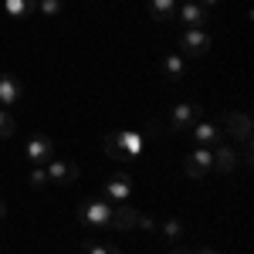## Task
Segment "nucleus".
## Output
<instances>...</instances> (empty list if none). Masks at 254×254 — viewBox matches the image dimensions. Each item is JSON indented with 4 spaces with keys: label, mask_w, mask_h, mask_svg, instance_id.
Returning <instances> with one entry per match:
<instances>
[{
    "label": "nucleus",
    "mask_w": 254,
    "mask_h": 254,
    "mask_svg": "<svg viewBox=\"0 0 254 254\" xmlns=\"http://www.w3.org/2000/svg\"><path fill=\"white\" fill-rule=\"evenodd\" d=\"M224 126H227V132L237 136L241 142H251V116H244V112H227V116H224Z\"/></svg>",
    "instance_id": "10"
},
{
    "label": "nucleus",
    "mask_w": 254,
    "mask_h": 254,
    "mask_svg": "<svg viewBox=\"0 0 254 254\" xmlns=\"http://www.w3.org/2000/svg\"><path fill=\"white\" fill-rule=\"evenodd\" d=\"M163 71L170 81H180L183 78V55H166L163 58Z\"/></svg>",
    "instance_id": "17"
},
{
    "label": "nucleus",
    "mask_w": 254,
    "mask_h": 254,
    "mask_svg": "<svg viewBox=\"0 0 254 254\" xmlns=\"http://www.w3.org/2000/svg\"><path fill=\"white\" fill-rule=\"evenodd\" d=\"M17 132V119H14V112L10 109H0V139H10Z\"/></svg>",
    "instance_id": "18"
},
{
    "label": "nucleus",
    "mask_w": 254,
    "mask_h": 254,
    "mask_svg": "<svg viewBox=\"0 0 254 254\" xmlns=\"http://www.w3.org/2000/svg\"><path fill=\"white\" fill-rule=\"evenodd\" d=\"M24 156L31 159V163H38V166H44V163L55 159V142L48 136H31L27 146H24Z\"/></svg>",
    "instance_id": "5"
},
{
    "label": "nucleus",
    "mask_w": 254,
    "mask_h": 254,
    "mask_svg": "<svg viewBox=\"0 0 254 254\" xmlns=\"http://www.w3.org/2000/svg\"><path fill=\"white\" fill-rule=\"evenodd\" d=\"M210 170H214V153H210V146H200V149H193L190 156L183 159V173L193 176V180H203Z\"/></svg>",
    "instance_id": "3"
},
{
    "label": "nucleus",
    "mask_w": 254,
    "mask_h": 254,
    "mask_svg": "<svg viewBox=\"0 0 254 254\" xmlns=\"http://www.w3.org/2000/svg\"><path fill=\"white\" fill-rule=\"evenodd\" d=\"M156 231H163L166 241H180L183 237V224L180 220H166V224H156Z\"/></svg>",
    "instance_id": "19"
},
{
    "label": "nucleus",
    "mask_w": 254,
    "mask_h": 254,
    "mask_svg": "<svg viewBox=\"0 0 254 254\" xmlns=\"http://www.w3.org/2000/svg\"><path fill=\"white\" fill-rule=\"evenodd\" d=\"M136 227H142V231H156V220H153V217H142V214H139Z\"/></svg>",
    "instance_id": "24"
},
{
    "label": "nucleus",
    "mask_w": 254,
    "mask_h": 254,
    "mask_svg": "<svg viewBox=\"0 0 254 254\" xmlns=\"http://www.w3.org/2000/svg\"><path fill=\"white\" fill-rule=\"evenodd\" d=\"M237 163H241V156H237L231 146H220V149L214 153V170L217 173H234Z\"/></svg>",
    "instance_id": "15"
},
{
    "label": "nucleus",
    "mask_w": 254,
    "mask_h": 254,
    "mask_svg": "<svg viewBox=\"0 0 254 254\" xmlns=\"http://www.w3.org/2000/svg\"><path fill=\"white\" fill-rule=\"evenodd\" d=\"M44 183H51V180H48V170H44V166H34V170H31V187H44Z\"/></svg>",
    "instance_id": "22"
},
{
    "label": "nucleus",
    "mask_w": 254,
    "mask_h": 254,
    "mask_svg": "<svg viewBox=\"0 0 254 254\" xmlns=\"http://www.w3.org/2000/svg\"><path fill=\"white\" fill-rule=\"evenodd\" d=\"M176 14H180V20L187 24V31H203L207 20H210V10L200 7V3H183V7H176Z\"/></svg>",
    "instance_id": "7"
},
{
    "label": "nucleus",
    "mask_w": 254,
    "mask_h": 254,
    "mask_svg": "<svg viewBox=\"0 0 254 254\" xmlns=\"http://www.w3.org/2000/svg\"><path fill=\"white\" fill-rule=\"evenodd\" d=\"M193 122H200V105H196V102H180L173 109V116H170V126H166V129L187 132V129H193Z\"/></svg>",
    "instance_id": "4"
},
{
    "label": "nucleus",
    "mask_w": 254,
    "mask_h": 254,
    "mask_svg": "<svg viewBox=\"0 0 254 254\" xmlns=\"http://www.w3.org/2000/svg\"><path fill=\"white\" fill-rule=\"evenodd\" d=\"M3 217H7V203L0 200V220H3Z\"/></svg>",
    "instance_id": "26"
},
{
    "label": "nucleus",
    "mask_w": 254,
    "mask_h": 254,
    "mask_svg": "<svg viewBox=\"0 0 254 254\" xmlns=\"http://www.w3.org/2000/svg\"><path fill=\"white\" fill-rule=\"evenodd\" d=\"M44 170H48V180H51V183H75V180L81 176L78 163H64V159L44 163Z\"/></svg>",
    "instance_id": "8"
},
{
    "label": "nucleus",
    "mask_w": 254,
    "mask_h": 254,
    "mask_svg": "<svg viewBox=\"0 0 254 254\" xmlns=\"http://www.w3.org/2000/svg\"><path fill=\"white\" fill-rule=\"evenodd\" d=\"M196 3H200V7H207V10H210V7H214L217 0H196Z\"/></svg>",
    "instance_id": "25"
},
{
    "label": "nucleus",
    "mask_w": 254,
    "mask_h": 254,
    "mask_svg": "<svg viewBox=\"0 0 254 254\" xmlns=\"http://www.w3.org/2000/svg\"><path fill=\"white\" fill-rule=\"evenodd\" d=\"M20 98V81L14 75H0V109H10Z\"/></svg>",
    "instance_id": "13"
},
{
    "label": "nucleus",
    "mask_w": 254,
    "mask_h": 254,
    "mask_svg": "<svg viewBox=\"0 0 254 254\" xmlns=\"http://www.w3.org/2000/svg\"><path fill=\"white\" fill-rule=\"evenodd\" d=\"M193 254H217V251H210V248H203V251H193Z\"/></svg>",
    "instance_id": "27"
},
{
    "label": "nucleus",
    "mask_w": 254,
    "mask_h": 254,
    "mask_svg": "<svg viewBox=\"0 0 254 254\" xmlns=\"http://www.w3.org/2000/svg\"><path fill=\"white\" fill-rule=\"evenodd\" d=\"M78 220L95 231H105V227H112V207L105 200H85L78 207Z\"/></svg>",
    "instance_id": "2"
},
{
    "label": "nucleus",
    "mask_w": 254,
    "mask_h": 254,
    "mask_svg": "<svg viewBox=\"0 0 254 254\" xmlns=\"http://www.w3.org/2000/svg\"><path fill=\"white\" fill-rule=\"evenodd\" d=\"M183 3H196V0H183Z\"/></svg>",
    "instance_id": "29"
},
{
    "label": "nucleus",
    "mask_w": 254,
    "mask_h": 254,
    "mask_svg": "<svg viewBox=\"0 0 254 254\" xmlns=\"http://www.w3.org/2000/svg\"><path fill=\"white\" fill-rule=\"evenodd\" d=\"M210 51V34L207 31H183V38H180V55H207Z\"/></svg>",
    "instance_id": "6"
},
{
    "label": "nucleus",
    "mask_w": 254,
    "mask_h": 254,
    "mask_svg": "<svg viewBox=\"0 0 254 254\" xmlns=\"http://www.w3.org/2000/svg\"><path fill=\"white\" fill-rule=\"evenodd\" d=\"M105 193L112 196V203L129 200V193H132V180H129L126 173H112V176H109V183H105Z\"/></svg>",
    "instance_id": "11"
},
{
    "label": "nucleus",
    "mask_w": 254,
    "mask_h": 254,
    "mask_svg": "<svg viewBox=\"0 0 254 254\" xmlns=\"http://www.w3.org/2000/svg\"><path fill=\"white\" fill-rule=\"evenodd\" d=\"M139 220V210L129 203V200H119V203H112V227H119V231H132Z\"/></svg>",
    "instance_id": "9"
},
{
    "label": "nucleus",
    "mask_w": 254,
    "mask_h": 254,
    "mask_svg": "<svg viewBox=\"0 0 254 254\" xmlns=\"http://www.w3.org/2000/svg\"><path fill=\"white\" fill-rule=\"evenodd\" d=\"M163 129H166V126L156 122V119H153V122H146V136H163Z\"/></svg>",
    "instance_id": "23"
},
{
    "label": "nucleus",
    "mask_w": 254,
    "mask_h": 254,
    "mask_svg": "<svg viewBox=\"0 0 254 254\" xmlns=\"http://www.w3.org/2000/svg\"><path fill=\"white\" fill-rule=\"evenodd\" d=\"M3 10L17 20H27L38 14V0H3Z\"/></svg>",
    "instance_id": "14"
},
{
    "label": "nucleus",
    "mask_w": 254,
    "mask_h": 254,
    "mask_svg": "<svg viewBox=\"0 0 254 254\" xmlns=\"http://www.w3.org/2000/svg\"><path fill=\"white\" fill-rule=\"evenodd\" d=\"M61 10H64V0H38V14L44 17H58Z\"/></svg>",
    "instance_id": "20"
},
{
    "label": "nucleus",
    "mask_w": 254,
    "mask_h": 254,
    "mask_svg": "<svg viewBox=\"0 0 254 254\" xmlns=\"http://www.w3.org/2000/svg\"><path fill=\"white\" fill-rule=\"evenodd\" d=\"M190 132H193V139L200 146H214V142H220V136H224V129L214 126V122H193Z\"/></svg>",
    "instance_id": "12"
},
{
    "label": "nucleus",
    "mask_w": 254,
    "mask_h": 254,
    "mask_svg": "<svg viewBox=\"0 0 254 254\" xmlns=\"http://www.w3.org/2000/svg\"><path fill=\"white\" fill-rule=\"evenodd\" d=\"M85 254H122L116 244H95V241H85Z\"/></svg>",
    "instance_id": "21"
},
{
    "label": "nucleus",
    "mask_w": 254,
    "mask_h": 254,
    "mask_svg": "<svg viewBox=\"0 0 254 254\" xmlns=\"http://www.w3.org/2000/svg\"><path fill=\"white\" fill-rule=\"evenodd\" d=\"M149 10L156 20H173L176 17V0H149Z\"/></svg>",
    "instance_id": "16"
},
{
    "label": "nucleus",
    "mask_w": 254,
    "mask_h": 254,
    "mask_svg": "<svg viewBox=\"0 0 254 254\" xmlns=\"http://www.w3.org/2000/svg\"><path fill=\"white\" fill-rule=\"evenodd\" d=\"M173 254H190V251H173Z\"/></svg>",
    "instance_id": "28"
},
{
    "label": "nucleus",
    "mask_w": 254,
    "mask_h": 254,
    "mask_svg": "<svg viewBox=\"0 0 254 254\" xmlns=\"http://www.w3.org/2000/svg\"><path fill=\"white\" fill-rule=\"evenodd\" d=\"M142 153V136L136 129H116L105 136V156L112 159H136Z\"/></svg>",
    "instance_id": "1"
}]
</instances>
